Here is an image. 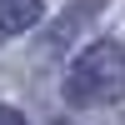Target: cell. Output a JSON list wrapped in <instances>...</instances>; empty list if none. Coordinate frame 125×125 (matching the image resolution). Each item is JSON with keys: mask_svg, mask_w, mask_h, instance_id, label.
Here are the masks:
<instances>
[{"mask_svg": "<svg viewBox=\"0 0 125 125\" xmlns=\"http://www.w3.org/2000/svg\"><path fill=\"white\" fill-rule=\"evenodd\" d=\"M70 105H120L125 100V45L100 40L70 65L65 75Z\"/></svg>", "mask_w": 125, "mask_h": 125, "instance_id": "obj_1", "label": "cell"}, {"mask_svg": "<svg viewBox=\"0 0 125 125\" xmlns=\"http://www.w3.org/2000/svg\"><path fill=\"white\" fill-rule=\"evenodd\" d=\"M0 125H25V115H20V110H10V105H0Z\"/></svg>", "mask_w": 125, "mask_h": 125, "instance_id": "obj_4", "label": "cell"}, {"mask_svg": "<svg viewBox=\"0 0 125 125\" xmlns=\"http://www.w3.org/2000/svg\"><path fill=\"white\" fill-rule=\"evenodd\" d=\"M100 10H105V0H75V5H70L65 15L50 25V50H60V45H65V40L80 30V25H85V20H95Z\"/></svg>", "mask_w": 125, "mask_h": 125, "instance_id": "obj_2", "label": "cell"}, {"mask_svg": "<svg viewBox=\"0 0 125 125\" xmlns=\"http://www.w3.org/2000/svg\"><path fill=\"white\" fill-rule=\"evenodd\" d=\"M40 15H45V0H0V30H10V35L30 30Z\"/></svg>", "mask_w": 125, "mask_h": 125, "instance_id": "obj_3", "label": "cell"}, {"mask_svg": "<svg viewBox=\"0 0 125 125\" xmlns=\"http://www.w3.org/2000/svg\"><path fill=\"white\" fill-rule=\"evenodd\" d=\"M55 125H70V120H55Z\"/></svg>", "mask_w": 125, "mask_h": 125, "instance_id": "obj_5", "label": "cell"}]
</instances>
